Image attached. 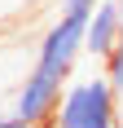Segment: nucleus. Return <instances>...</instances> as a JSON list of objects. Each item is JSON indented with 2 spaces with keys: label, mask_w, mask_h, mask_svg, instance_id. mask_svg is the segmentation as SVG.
I'll return each instance as SVG.
<instances>
[{
  "label": "nucleus",
  "mask_w": 123,
  "mask_h": 128,
  "mask_svg": "<svg viewBox=\"0 0 123 128\" xmlns=\"http://www.w3.org/2000/svg\"><path fill=\"white\" fill-rule=\"evenodd\" d=\"M84 40H88V13H62L49 26V36H44V44L35 53V71L26 75L22 93H18V106H13L26 124H44L57 110L62 84L70 80L75 62L84 53Z\"/></svg>",
  "instance_id": "1"
},
{
  "label": "nucleus",
  "mask_w": 123,
  "mask_h": 128,
  "mask_svg": "<svg viewBox=\"0 0 123 128\" xmlns=\"http://www.w3.org/2000/svg\"><path fill=\"white\" fill-rule=\"evenodd\" d=\"M114 84L110 80H79L57 102V128H114Z\"/></svg>",
  "instance_id": "2"
},
{
  "label": "nucleus",
  "mask_w": 123,
  "mask_h": 128,
  "mask_svg": "<svg viewBox=\"0 0 123 128\" xmlns=\"http://www.w3.org/2000/svg\"><path fill=\"white\" fill-rule=\"evenodd\" d=\"M123 40V18H119V0H101L97 9L88 13V40H84V53L92 58H110Z\"/></svg>",
  "instance_id": "3"
},
{
  "label": "nucleus",
  "mask_w": 123,
  "mask_h": 128,
  "mask_svg": "<svg viewBox=\"0 0 123 128\" xmlns=\"http://www.w3.org/2000/svg\"><path fill=\"white\" fill-rule=\"evenodd\" d=\"M106 80H110V84H114V93L123 97V40H119V49L106 58Z\"/></svg>",
  "instance_id": "4"
},
{
  "label": "nucleus",
  "mask_w": 123,
  "mask_h": 128,
  "mask_svg": "<svg viewBox=\"0 0 123 128\" xmlns=\"http://www.w3.org/2000/svg\"><path fill=\"white\" fill-rule=\"evenodd\" d=\"M101 0H62V13H92Z\"/></svg>",
  "instance_id": "5"
},
{
  "label": "nucleus",
  "mask_w": 123,
  "mask_h": 128,
  "mask_svg": "<svg viewBox=\"0 0 123 128\" xmlns=\"http://www.w3.org/2000/svg\"><path fill=\"white\" fill-rule=\"evenodd\" d=\"M0 128H35V124H26V119L13 110V115H0Z\"/></svg>",
  "instance_id": "6"
},
{
  "label": "nucleus",
  "mask_w": 123,
  "mask_h": 128,
  "mask_svg": "<svg viewBox=\"0 0 123 128\" xmlns=\"http://www.w3.org/2000/svg\"><path fill=\"white\" fill-rule=\"evenodd\" d=\"M119 18H123V0H119Z\"/></svg>",
  "instance_id": "7"
},
{
  "label": "nucleus",
  "mask_w": 123,
  "mask_h": 128,
  "mask_svg": "<svg viewBox=\"0 0 123 128\" xmlns=\"http://www.w3.org/2000/svg\"><path fill=\"white\" fill-rule=\"evenodd\" d=\"M114 128H123V115H119V124H114Z\"/></svg>",
  "instance_id": "8"
}]
</instances>
